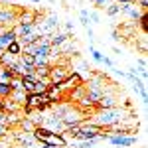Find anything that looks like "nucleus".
I'll list each match as a JSON object with an SVG mask.
<instances>
[{
    "label": "nucleus",
    "instance_id": "nucleus-22",
    "mask_svg": "<svg viewBox=\"0 0 148 148\" xmlns=\"http://www.w3.org/2000/svg\"><path fill=\"white\" fill-rule=\"evenodd\" d=\"M119 12H121V8H119V4H116V2H111V4L107 6V14H109V16H116Z\"/></svg>",
    "mask_w": 148,
    "mask_h": 148
},
{
    "label": "nucleus",
    "instance_id": "nucleus-37",
    "mask_svg": "<svg viewBox=\"0 0 148 148\" xmlns=\"http://www.w3.org/2000/svg\"><path fill=\"white\" fill-rule=\"evenodd\" d=\"M0 67H2V65H0Z\"/></svg>",
    "mask_w": 148,
    "mask_h": 148
},
{
    "label": "nucleus",
    "instance_id": "nucleus-33",
    "mask_svg": "<svg viewBox=\"0 0 148 148\" xmlns=\"http://www.w3.org/2000/svg\"><path fill=\"white\" fill-rule=\"evenodd\" d=\"M40 148H53V146H49V144H42Z\"/></svg>",
    "mask_w": 148,
    "mask_h": 148
},
{
    "label": "nucleus",
    "instance_id": "nucleus-4",
    "mask_svg": "<svg viewBox=\"0 0 148 148\" xmlns=\"http://www.w3.org/2000/svg\"><path fill=\"white\" fill-rule=\"evenodd\" d=\"M85 114H87V111H83V109H79V107H71V105H69L67 111L61 114V121H63L65 128H69V126H79V125H83V123L87 121Z\"/></svg>",
    "mask_w": 148,
    "mask_h": 148
},
{
    "label": "nucleus",
    "instance_id": "nucleus-35",
    "mask_svg": "<svg viewBox=\"0 0 148 148\" xmlns=\"http://www.w3.org/2000/svg\"><path fill=\"white\" fill-rule=\"evenodd\" d=\"M49 2H51V4H53V2H56V0H49Z\"/></svg>",
    "mask_w": 148,
    "mask_h": 148
},
{
    "label": "nucleus",
    "instance_id": "nucleus-34",
    "mask_svg": "<svg viewBox=\"0 0 148 148\" xmlns=\"http://www.w3.org/2000/svg\"><path fill=\"white\" fill-rule=\"evenodd\" d=\"M0 111H4V105H2V99H0Z\"/></svg>",
    "mask_w": 148,
    "mask_h": 148
},
{
    "label": "nucleus",
    "instance_id": "nucleus-16",
    "mask_svg": "<svg viewBox=\"0 0 148 148\" xmlns=\"http://www.w3.org/2000/svg\"><path fill=\"white\" fill-rule=\"evenodd\" d=\"M46 95L49 97V101H51V103H56V101L61 99V95H63V93L59 91V87H57V85H49V87H47V91H46Z\"/></svg>",
    "mask_w": 148,
    "mask_h": 148
},
{
    "label": "nucleus",
    "instance_id": "nucleus-12",
    "mask_svg": "<svg viewBox=\"0 0 148 148\" xmlns=\"http://www.w3.org/2000/svg\"><path fill=\"white\" fill-rule=\"evenodd\" d=\"M14 34H16V38H26L30 34H36V28L34 24H18L14 28Z\"/></svg>",
    "mask_w": 148,
    "mask_h": 148
},
{
    "label": "nucleus",
    "instance_id": "nucleus-13",
    "mask_svg": "<svg viewBox=\"0 0 148 148\" xmlns=\"http://www.w3.org/2000/svg\"><path fill=\"white\" fill-rule=\"evenodd\" d=\"M18 20V16L10 10V8H4V10H0V26H10L12 22H16Z\"/></svg>",
    "mask_w": 148,
    "mask_h": 148
},
{
    "label": "nucleus",
    "instance_id": "nucleus-9",
    "mask_svg": "<svg viewBox=\"0 0 148 148\" xmlns=\"http://www.w3.org/2000/svg\"><path fill=\"white\" fill-rule=\"evenodd\" d=\"M16 140L20 142V146H24V148H34V144H36V138H34V134L32 132H26V130H18L16 134Z\"/></svg>",
    "mask_w": 148,
    "mask_h": 148
},
{
    "label": "nucleus",
    "instance_id": "nucleus-7",
    "mask_svg": "<svg viewBox=\"0 0 148 148\" xmlns=\"http://www.w3.org/2000/svg\"><path fill=\"white\" fill-rule=\"evenodd\" d=\"M67 75H69L67 65H51V67H49V73H47V81H49L51 85H59Z\"/></svg>",
    "mask_w": 148,
    "mask_h": 148
},
{
    "label": "nucleus",
    "instance_id": "nucleus-10",
    "mask_svg": "<svg viewBox=\"0 0 148 148\" xmlns=\"http://www.w3.org/2000/svg\"><path fill=\"white\" fill-rule=\"evenodd\" d=\"M12 42H16V34H14V30H4V32H0V56L8 49Z\"/></svg>",
    "mask_w": 148,
    "mask_h": 148
},
{
    "label": "nucleus",
    "instance_id": "nucleus-18",
    "mask_svg": "<svg viewBox=\"0 0 148 148\" xmlns=\"http://www.w3.org/2000/svg\"><path fill=\"white\" fill-rule=\"evenodd\" d=\"M10 93H12L10 83H0V99H6V97H10Z\"/></svg>",
    "mask_w": 148,
    "mask_h": 148
},
{
    "label": "nucleus",
    "instance_id": "nucleus-27",
    "mask_svg": "<svg viewBox=\"0 0 148 148\" xmlns=\"http://www.w3.org/2000/svg\"><path fill=\"white\" fill-rule=\"evenodd\" d=\"M0 125H8V113L0 111Z\"/></svg>",
    "mask_w": 148,
    "mask_h": 148
},
{
    "label": "nucleus",
    "instance_id": "nucleus-19",
    "mask_svg": "<svg viewBox=\"0 0 148 148\" xmlns=\"http://www.w3.org/2000/svg\"><path fill=\"white\" fill-rule=\"evenodd\" d=\"M20 126H22V130H26V132H32V130L36 128V125L30 121V119H22V121H20Z\"/></svg>",
    "mask_w": 148,
    "mask_h": 148
},
{
    "label": "nucleus",
    "instance_id": "nucleus-8",
    "mask_svg": "<svg viewBox=\"0 0 148 148\" xmlns=\"http://www.w3.org/2000/svg\"><path fill=\"white\" fill-rule=\"evenodd\" d=\"M81 85H83V81H81L79 73H77V71H73V73H69V75L61 81L57 87H59V91H61V93H67V91H73V89L81 87Z\"/></svg>",
    "mask_w": 148,
    "mask_h": 148
},
{
    "label": "nucleus",
    "instance_id": "nucleus-15",
    "mask_svg": "<svg viewBox=\"0 0 148 148\" xmlns=\"http://www.w3.org/2000/svg\"><path fill=\"white\" fill-rule=\"evenodd\" d=\"M26 95H28V93L24 91V89H16V91H12L10 93V97H8V99H10V101H14L16 103V105H20V103H26Z\"/></svg>",
    "mask_w": 148,
    "mask_h": 148
},
{
    "label": "nucleus",
    "instance_id": "nucleus-30",
    "mask_svg": "<svg viewBox=\"0 0 148 148\" xmlns=\"http://www.w3.org/2000/svg\"><path fill=\"white\" fill-rule=\"evenodd\" d=\"M140 8L146 10V8H148V0H140Z\"/></svg>",
    "mask_w": 148,
    "mask_h": 148
},
{
    "label": "nucleus",
    "instance_id": "nucleus-32",
    "mask_svg": "<svg viewBox=\"0 0 148 148\" xmlns=\"http://www.w3.org/2000/svg\"><path fill=\"white\" fill-rule=\"evenodd\" d=\"M0 148H6V142H4L2 138H0Z\"/></svg>",
    "mask_w": 148,
    "mask_h": 148
},
{
    "label": "nucleus",
    "instance_id": "nucleus-31",
    "mask_svg": "<svg viewBox=\"0 0 148 148\" xmlns=\"http://www.w3.org/2000/svg\"><path fill=\"white\" fill-rule=\"evenodd\" d=\"M65 30H67V32H71V30H73V22H67V24H65Z\"/></svg>",
    "mask_w": 148,
    "mask_h": 148
},
{
    "label": "nucleus",
    "instance_id": "nucleus-23",
    "mask_svg": "<svg viewBox=\"0 0 148 148\" xmlns=\"http://www.w3.org/2000/svg\"><path fill=\"white\" fill-rule=\"evenodd\" d=\"M79 22L85 26V28H89V10L87 8H83L81 10V18H79Z\"/></svg>",
    "mask_w": 148,
    "mask_h": 148
},
{
    "label": "nucleus",
    "instance_id": "nucleus-24",
    "mask_svg": "<svg viewBox=\"0 0 148 148\" xmlns=\"http://www.w3.org/2000/svg\"><path fill=\"white\" fill-rule=\"evenodd\" d=\"M91 57L97 61V63H101V61H103V53L99 51V49H95L93 46H91Z\"/></svg>",
    "mask_w": 148,
    "mask_h": 148
},
{
    "label": "nucleus",
    "instance_id": "nucleus-5",
    "mask_svg": "<svg viewBox=\"0 0 148 148\" xmlns=\"http://www.w3.org/2000/svg\"><path fill=\"white\" fill-rule=\"evenodd\" d=\"M44 128H47L49 132H56V134H63L65 132V125H63V121H61V116H56V114H46V119H44V123H42Z\"/></svg>",
    "mask_w": 148,
    "mask_h": 148
},
{
    "label": "nucleus",
    "instance_id": "nucleus-11",
    "mask_svg": "<svg viewBox=\"0 0 148 148\" xmlns=\"http://www.w3.org/2000/svg\"><path fill=\"white\" fill-rule=\"evenodd\" d=\"M67 40H69V34H67V32H53V34L49 36V44H51V47L63 46Z\"/></svg>",
    "mask_w": 148,
    "mask_h": 148
},
{
    "label": "nucleus",
    "instance_id": "nucleus-14",
    "mask_svg": "<svg viewBox=\"0 0 148 148\" xmlns=\"http://www.w3.org/2000/svg\"><path fill=\"white\" fill-rule=\"evenodd\" d=\"M97 107L99 109H114L116 107V99H114L113 95H103L99 103H97Z\"/></svg>",
    "mask_w": 148,
    "mask_h": 148
},
{
    "label": "nucleus",
    "instance_id": "nucleus-28",
    "mask_svg": "<svg viewBox=\"0 0 148 148\" xmlns=\"http://www.w3.org/2000/svg\"><path fill=\"white\" fill-rule=\"evenodd\" d=\"M101 63L105 65V67H109V69H113V67H114V63L111 61V59H109V57H105V56H103V61H101Z\"/></svg>",
    "mask_w": 148,
    "mask_h": 148
},
{
    "label": "nucleus",
    "instance_id": "nucleus-2",
    "mask_svg": "<svg viewBox=\"0 0 148 148\" xmlns=\"http://www.w3.org/2000/svg\"><path fill=\"white\" fill-rule=\"evenodd\" d=\"M32 134H34L36 142H40V144H49V146H53V148H67V142H65V138L61 136V134L49 132L44 126H36L34 130H32Z\"/></svg>",
    "mask_w": 148,
    "mask_h": 148
},
{
    "label": "nucleus",
    "instance_id": "nucleus-29",
    "mask_svg": "<svg viewBox=\"0 0 148 148\" xmlns=\"http://www.w3.org/2000/svg\"><path fill=\"white\" fill-rule=\"evenodd\" d=\"M8 125H0V138H4V136H8Z\"/></svg>",
    "mask_w": 148,
    "mask_h": 148
},
{
    "label": "nucleus",
    "instance_id": "nucleus-26",
    "mask_svg": "<svg viewBox=\"0 0 148 148\" xmlns=\"http://www.w3.org/2000/svg\"><path fill=\"white\" fill-rule=\"evenodd\" d=\"M93 2H95V6H97V8H107L113 0H93Z\"/></svg>",
    "mask_w": 148,
    "mask_h": 148
},
{
    "label": "nucleus",
    "instance_id": "nucleus-6",
    "mask_svg": "<svg viewBox=\"0 0 148 148\" xmlns=\"http://www.w3.org/2000/svg\"><path fill=\"white\" fill-rule=\"evenodd\" d=\"M107 140L116 148H130L138 142V138L132 136V134H109Z\"/></svg>",
    "mask_w": 148,
    "mask_h": 148
},
{
    "label": "nucleus",
    "instance_id": "nucleus-36",
    "mask_svg": "<svg viewBox=\"0 0 148 148\" xmlns=\"http://www.w3.org/2000/svg\"><path fill=\"white\" fill-rule=\"evenodd\" d=\"M16 148H24V146H16Z\"/></svg>",
    "mask_w": 148,
    "mask_h": 148
},
{
    "label": "nucleus",
    "instance_id": "nucleus-1",
    "mask_svg": "<svg viewBox=\"0 0 148 148\" xmlns=\"http://www.w3.org/2000/svg\"><path fill=\"white\" fill-rule=\"evenodd\" d=\"M126 114L123 109H101L99 113H95L93 114V119H91V123L93 125H97V126H114V125H119L123 119H125Z\"/></svg>",
    "mask_w": 148,
    "mask_h": 148
},
{
    "label": "nucleus",
    "instance_id": "nucleus-17",
    "mask_svg": "<svg viewBox=\"0 0 148 148\" xmlns=\"http://www.w3.org/2000/svg\"><path fill=\"white\" fill-rule=\"evenodd\" d=\"M14 77V71L10 67H0V83H10V79Z\"/></svg>",
    "mask_w": 148,
    "mask_h": 148
},
{
    "label": "nucleus",
    "instance_id": "nucleus-3",
    "mask_svg": "<svg viewBox=\"0 0 148 148\" xmlns=\"http://www.w3.org/2000/svg\"><path fill=\"white\" fill-rule=\"evenodd\" d=\"M49 105H51V101H49V97H47L46 93H28L26 95V103H24V109H26V113H30L34 109L46 111Z\"/></svg>",
    "mask_w": 148,
    "mask_h": 148
},
{
    "label": "nucleus",
    "instance_id": "nucleus-25",
    "mask_svg": "<svg viewBox=\"0 0 148 148\" xmlns=\"http://www.w3.org/2000/svg\"><path fill=\"white\" fill-rule=\"evenodd\" d=\"M89 20L93 24H101V14L99 12H89Z\"/></svg>",
    "mask_w": 148,
    "mask_h": 148
},
{
    "label": "nucleus",
    "instance_id": "nucleus-21",
    "mask_svg": "<svg viewBox=\"0 0 148 148\" xmlns=\"http://www.w3.org/2000/svg\"><path fill=\"white\" fill-rule=\"evenodd\" d=\"M6 51H8V53H12V56H20V53H22V47H20V44H18V42H12Z\"/></svg>",
    "mask_w": 148,
    "mask_h": 148
},
{
    "label": "nucleus",
    "instance_id": "nucleus-20",
    "mask_svg": "<svg viewBox=\"0 0 148 148\" xmlns=\"http://www.w3.org/2000/svg\"><path fill=\"white\" fill-rule=\"evenodd\" d=\"M99 142V138H93V140H79L77 148H95V144Z\"/></svg>",
    "mask_w": 148,
    "mask_h": 148
}]
</instances>
